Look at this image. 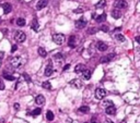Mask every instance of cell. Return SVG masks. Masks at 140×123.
<instances>
[{
	"label": "cell",
	"instance_id": "obj_6",
	"mask_svg": "<svg viewBox=\"0 0 140 123\" xmlns=\"http://www.w3.org/2000/svg\"><path fill=\"white\" fill-rule=\"evenodd\" d=\"M70 85L72 87H75V88H78V89H80V88H82V86H83V83L80 81V80H78V79H76V80H72V81L70 82Z\"/></svg>",
	"mask_w": 140,
	"mask_h": 123
},
{
	"label": "cell",
	"instance_id": "obj_26",
	"mask_svg": "<svg viewBox=\"0 0 140 123\" xmlns=\"http://www.w3.org/2000/svg\"><path fill=\"white\" fill-rule=\"evenodd\" d=\"M43 87H44L45 89H52V84H50V82H48V81H46V82H43V85H42Z\"/></svg>",
	"mask_w": 140,
	"mask_h": 123
},
{
	"label": "cell",
	"instance_id": "obj_9",
	"mask_svg": "<svg viewBox=\"0 0 140 123\" xmlns=\"http://www.w3.org/2000/svg\"><path fill=\"white\" fill-rule=\"evenodd\" d=\"M114 58H115V54H109V55H107V56L101 58V62L102 63H106V62H109L111 60H113Z\"/></svg>",
	"mask_w": 140,
	"mask_h": 123
},
{
	"label": "cell",
	"instance_id": "obj_2",
	"mask_svg": "<svg viewBox=\"0 0 140 123\" xmlns=\"http://www.w3.org/2000/svg\"><path fill=\"white\" fill-rule=\"evenodd\" d=\"M53 41L57 45H62L63 41H65V36L62 34H55L53 36Z\"/></svg>",
	"mask_w": 140,
	"mask_h": 123
},
{
	"label": "cell",
	"instance_id": "obj_43",
	"mask_svg": "<svg viewBox=\"0 0 140 123\" xmlns=\"http://www.w3.org/2000/svg\"><path fill=\"white\" fill-rule=\"evenodd\" d=\"M137 50H138V51L140 52V48H139V49H137ZM139 57H140V54H139Z\"/></svg>",
	"mask_w": 140,
	"mask_h": 123
},
{
	"label": "cell",
	"instance_id": "obj_11",
	"mask_svg": "<svg viewBox=\"0 0 140 123\" xmlns=\"http://www.w3.org/2000/svg\"><path fill=\"white\" fill-rule=\"evenodd\" d=\"M53 66H52V62H49V63L46 66V68H45V75L46 76H50V75L53 74Z\"/></svg>",
	"mask_w": 140,
	"mask_h": 123
},
{
	"label": "cell",
	"instance_id": "obj_35",
	"mask_svg": "<svg viewBox=\"0 0 140 123\" xmlns=\"http://www.w3.org/2000/svg\"><path fill=\"white\" fill-rule=\"evenodd\" d=\"M4 89V83L2 82V80L0 79V90H3Z\"/></svg>",
	"mask_w": 140,
	"mask_h": 123
},
{
	"label": "cell",
	"instance_id": "obj_16",
	"mask_svg": "<svg viewBox=\"0 0 140 123\" xmlns=\"http://www.w3.org/2000/svg\"><path fill=\"white\" fill-rule=\"evenodd\" d=\"M82 77H83V80H90V77H91V71L90 70H84V71L82 72Z\"/></svg>",
	"mask_w": 140,
	"mask_h": 123
},
{
	"label": "cell",
	"instance_id": "obj_19",
	"mask_svg": "<svg viewBox=\"0 0 140 123\" xmlns=\"http://www.w3.org/2000/svg\"><path fill=\"white\" fill-rule=\"evenodd\" d=\"M37 52H39V55L40 57H43V58H45L47 56V52H46V50H45L43 47H40L39 49H37Z\"/></svg>",
	"mask_w": 140,
	"mask_h": 123
},
{
	"label": "cell",
	"instance_id": "obj_39",
	"mask_svg": "<svg viewBox=\"0 0 140 123\" xmlns=\"http://www.w3.org/2000/svg\"><path fill=\"white\" fill-rule=\"evenodd\" d=\"M69 68H70L69 64H67V66H65V67H63V71H66V70H68V69H69Z\"/></svg>",
	"mask_w": 140,
	"mask_h": 123
},
{
	"label": "cell",
	"instance_id": "obj_42",
	"mask_svg": "<svg viewBox=\"0 0 140 123\" xmlns=\"http://www.w3.org/2000/svg\"><path fill=\"white\" fill-rule=\"evenodd\" d=\"M121 123H126V120H123V121H121Z\"/></svg>",
	"mask_w": 140,
	"mask_h": 123
},
{
	"label": "cell",
	"instance_id": "obj_37",
	"mask_svg": "<svg viewBox=\"0 0 140 123\" xmlns=\"http://www.w3.org/2000/svg\"><path fill=\"white\" fill-rule=\"evenodd\" d=\"M73 12H75V13H81V12H82V9H77V10H75V11H73Z\"/></svg>",
	"mask_w": 140,
	"mask_h": 123
},
{
	"label": "cell",
	"instance_id": "obj_13",
	"mask_svg": "<svg viewBox=\"0 0 140 123\" xmlns=\"http://www.w3.org/2000/svg\"><path fill=\"white\" fill-rule=\"evenodd\" d=\"M47 3H48V0H39V2H37V6H36V8L40 10V9H43V8H45V7L47 6Z\"/></svg>",
	"mask_w": 140,
	"mask_h": 123
},
{
	"label": "cell",
	"instance_id": "obj_18",
	"mask_svg": "<svg viewBox=\"0 0 140 123\" xmlns=\"http://www.w3.org/2000/svg\"><path fill=\"white\" fill-rule=\"evenodd\" d=\"M32 28L34 29L35 32H37V31H39V28H40V25H39V22H37V20H36V19H34V20H33V22H32Z\"/></svg>",
	"mask_w": 140,
	"mask_h": 123
},
{
	"label": "cell",
	"instance_id": "obj_4",
	"mask_svg": "<svg viewBox=\"0 0 140 123\" xmlns=\"http://www.w3.org/2000/svg\"><path fill=\"white\" fill-rule=\"evenodd\" d=\"M11 64H12V67H13V68H19V67L22 64V59H21V57H19V56L13 57V58L11 59Z\"/></svg>",
	"mask_w": 140,
	"mask_h": 123
},
{
	"label": "cell",
	"instance_id": "obj_41",
	"mask_svg": "<svg viewBox=\"0 0 140 123\" xmlns=\"http://www.w3.org/2000/svg\"><path fill=\"white\" fill-rule=\"evenodd\" d=\"M106 123H113V121H111V120H108V119H106Z\"/></svg>",
	"mask_w": 140,
	"mask_h": 123
},
{
	"label": "cell",
	"instance_id": "obj_15",
	"mask_svg": "<svg viewBox=\"0 0 140 123\" xmlns=\"http://www.w3.org/2000/svg\"><path fill=\"white\" fill-rule=\"evenodd\" d=\"M112 16H113L114 19H119V17L121 16V12H120V10L114 9L113 11H112Z\"/></svg>",
	"mask_w": 140,
	"mask_h": 123
},
{
	"label": "cell",
	"instance_id": "obj_20",
	"mask_svg": "<svg viewBox=\"0 0 140 123\" xmlns=\"http://www.w3.org/2000/svg\"><path fill=\"white\" fill-rule=\"evenodd\" d=\"M75 42H76V37L72 35V36H70V37H69V41H68V45H69V47L73 48V47H75Z\"/></svg>",
	"mask_w": 140,
	"mask_h": 123
},
{
	"label": "cell",
	"instance_id": "obj_5",
	"mask_svg": "<svg viewBox=\"0 0 140 123\" xmlns=\"http://www.w3.org/2000/svg\"><path fill=\"white\" fill-rule=\"evenodd\" d=\"M106 96V90L104 88H98L95 90V97L98 99H103Z\"/></svg>",
	"mask_w": 140,
	"mask_h": 123
},
{
	"label": "cell",
	"instance_id": "obj_27",
	"mask_svg": "<svg viewBox=\"0 0 140 123\" xmlns=\"http://www.w3.org/2000/svg\"><path fill=\"white\" fill-rule=\"evenodd\" d=\"M105 7V0H101V1H99L98 3L95 4V8L100 9V8H104Z\"/></svg>",
	"mask_w": 140,
	"mask_h": 123
},
{
	"label": "cell",
	"instance_id": "obj_10",
	"mask_svg": "<svg viewBox=\"0 0 140 123\" xmlns=\"http://www.w3.org/2000/svg\"><path fill=\"white\" fill-rule=\"evenodd\" d=\"M35 102H36V105H39V106H43V105L45 104V97L43 96V95H37L36 98H35Z\"/></svg>",
	"mask_w": 140,
	"mask_h": 123
},
{
	"label": "cell",
	"instance_id": "obj_36",
	"mask_svg": "<svg viewBox=\"0 0 140 123\" xmlns=\"http://www.w3.org/2000/svg\"><path fill=\"white\" fill-rule=\"evenodd\" d=\"M17 49H18L17 45H13V46H12V48H11V52H14V51H16Z\"/></svg>",
	"mask_w": 140,
	"mask_h": 123
},
{
	"label": "cell",
	"instance_id": "obj_25",
	"mask_svg": "<svg viewBox=\"0 0 140 123\" xmlns=\"http://www.w3.org/2000/svg\"><path fill=\"white\" fill-rule=\"evenodd\" d=\"M103 107H105V108H107V107H109V106H113V101H112V100H109V99H107V100H104L103 101Z\"/></svg>",
	"mask_w": 140,
	"mask_h": 123
},
{
	"label": "cell",
	"instance_id": "obj_33",
	"mask_svg": "<svg viewBox=\"0 0 140 123\" xmlns=\"http://www.w3.org/2000/svg\"><path fill=\"white\" fill-rule=\"evenodd\" d=\"M54 58L56 60H61L62 59V55L61 54H55L54 55Z\"/></svg>",
	"mask_w": 140,
	"mask_h": 123
},
{
	"label": "cell",
	"instance_id": "obj_22",
	"mask_svg": "<svg viewBox=\"0 0 140 123\" xmlns=\"http://www.w3.org/2000/svg\"><path fill=\"white\" fill-rule=\"evenodd\" d=\"M89 111H90V108L88 106H82L79 108V112H81V113H88Z\"/></svg>",
	"mask_w": 140,
	"mask_h": 123
},
{
	"label": "cell",
	"instance_id": "obj_7",
	"mask_svg": "<svg viewBox=\"0 0 140 123\" xmlns=\"http://www.w3.org/2000/svg\"><path fill=\"white\" fill-rule=\"evenodd\" d=\"M86 20L84 19V17H81V19H79L77 22H76V26L78 27V28H83V27L86 26Z\"/></svg>",
	"mask_w": 140,
	"mask_h": 123
},
{
	"label": "cell",
	"instance_id": "obj_44",
	"mask_svg": "<svg viewBox=\"0 0 140 123\" xmlns=\"http://www.w3.org/2000/svg\"><path fill=\"white\" fill-rule=\"evenodd\" d=\"M92 123H96V122H92Z\"/></svg>",
	"mask_w": 140,
	"mask_h": 123
},
{
	"label": "cell",
	"instance_id": "obj_45",
	"mask_svg": "<svg viewBox=\"0 0 140 123\" xmlns=\"http://www.w3.org/2000/svg\"><path fill=\"white\" fill-rule=\"evenodd\" d=\"M85 123H89V122H85Z\"/></svg>",
	"mask_w": 140,
	"mask_h": 123
},
{
	"label": "cell",
	"instance_id": "obj_38",
	"mask_svg": "<svg viewBox=\"0 0 140 123\" xmlns=\"http://www.w3.org/2000/svg\"><path fill=\"white\" fill-rule=\"evenodd\" d=\"M14 108H16V110H19L20 109V105L19 104H14Z\"/></svg>",
	"mask_w": 140,
	"mask_h": 123
},
{
	"label": "cell",
	"instance_id": "obj_17",
	"mask_svg": "<svg viewBox=\"0 0 140 123\" xmlns=\"http://www.w3.org/2000/svg\"><path fill=\"white\" fill-rule=\"evenodd\" d=\"M84 70H85V68H84L83 64H78V66H76V68H75V72H76V73H82Z\"/></svg>",
	"mask_w": 140,
	"mask_h": 123
},
{
	"label": "cell",
	"instance_id": "obj_1",
	"mask_svg": "<svg viewBox=\"0 0 140 123\" xmlns=\"http://www.w3.org/2000/svg\"><path fill=\"white\" fill-rule=\"evenodd\" d=\"M14 38H16V41L18 42H23V41H25V39H26V35L22 31H18L16 35H14Z\"/></svg>",
	"mask_w": 140,
	"mask_h": 123
},
{
	"label": "cell",
	"instance_id": "obj_28",
	"mask_svg": "<svg viewBox=\"0 0 140 123\" xmlns=\"http://www.w3.org/2000/svg\"><path fill=\"white\" fill-rule=\"evenodd\" d=\"M3 77H4L6 80H8V81H14V80H16L13 75H10V74H8V73H4V72H3Z\"/></svg>",
	"mask_w": 140,
	"mask_h": 123
},
{
	"label": "cell",
	"instance_id": "obj_30",
	"mask_svg": "<svg viewBox=\"0 0 140 123\" xmlns=\"http://www.w3.org/2000/svg\"><path fill=\"white\" fill-rule=\"evenodd\" d=\"M115 38H116V41H125V37H124V35H121V34H116L115 35Z\"/></svg>",
	"mask_w": 140,
	"mask_h": 123
},
{
	"label": "cell",
	"instance_id": "obj_3",
	"mask_svg": "<svg viewBox=\"0 0 140 123\" xmlns=\"http://www.w3.org/2000/svg\"><path fill=\"white\" fill-rule=\"evenodd\" d=\"M114 7L117 10L125 9V8H127V1H125V0H116L115 3H114Z\"/></svg>",
	"mask_w": 140,
	"mask_h": 123
},
{
	"label": "cell",
	"instance_id": "obj_21",
	"mask_svg": "<svg viewBox=\"0 0 140 123\" xmlns=\"http://www.w3.org/2000/svg\"><path fill=\"white\" fill-rule=\"evenodd\" d=\"M105 19H106V14L105 13H102L101 15H99V16L95 17V21L99 22V23H101V22H103Z\"/></svg>",
	"mask_w": 140,
	"mask_h": 123
},
{
	"label": "cell",
	"instance_id": "obj_14",
	"mask_svg": "<svg viewBox=\"0 0 140 123\" xmlns=\"http://www.w3.org/2000/svg\"><path fill=\"white\" fill-rule=\"evenodd\" d=\"M2 8H3V12L6 14H8L11 12V10H12V6L10 3H4L3 6H2Z\"/></svg>",
	"mask_w": 140,
	"mask_h": 123
},
{
	"label": "cell",
	"instance_id": "obj_23",
	"mask_svg": "<svg viewBox=\"0 0 140 123\" xmlns=\"http://www.w3.org/2000/svg\"><path fill=\"white\" fill-rule=\"evenodd\" d=\"M25 23H26V22H25V20L23 19V17H19V19L17 20V25L18 26H24Z\"/></svg>",
	"mask_w": 140,
	"mask_h": 123
},
{
	"label": "cell",
	"instance_id": "obj_32",
	"mask_svg": "<svg viewBox=\"0 0 140 123\" xmlns=\"http://www.w3.org/2000/svg\"><path fill=\"white\" fill-rule=\"evenodd\" d=\"M23 77H24V80H25V81H26L27 83L31 82V77L29 76V74H27V73H23Z\"/></svg>",
	"mask_w": 140,
	"mask_h": 123
},
{
	"label": "cell",
	"instance_id": "obj_24",
	"mask_svg": "<svg viewBox=\"0 0 140 123\" xmlns=\"http://www.w3.org/2000/svg\"><path fill=\"white\" fill-rule=\"evenodd\" d=\"M46 119L48 121H53V120H54V113H53L50 110H48L46 112Z\"/></svg>",
	"mask_w": 140,
	"mask_h": 123
},
{
	"label": "cell",
	"instance_id": "obj_31",
	"mask_svg": "<svg viewBox=\"0 0 140 123\" xmlns=\"http://www.w3.org/2000/svg\"><path fill=\"white\" fill-rule=\"evenodd\" d=\"M98 31H99V29L96 28V27H91V28L88 31V34H95Z\"/></svg>",
	"mask_w": 140,
	"mask_h": 123
},
{
	"label": "cell",
	"instance_id": "obj_40",
	"mask_svg": "<svg viewBox=\"0 0 140 123\" xmlns=\"http://www.w3.org/2000/svg\"><path fill=\"white\" fill-rule=\"evenodd\" d=\"M136 41L138 42V44H140V35H139V36H137V37H136Z\"/></svg>",
	"mask_w": 140,
	"mask_h": 123
},
{
	"label": "cell",
	"instance_id": "obj_34",
	"mask_svg": "<svg viewBox=\"0 0 140 123\" xmlns=\"http://www.w3.org/2000/svg\"><path fill=\"white\" fill-rule=\"evenodd\" d=\"M101 29H102L103 32H105V33H106V32L108 31V27L106 26V25H102V26H101Z\"/></svg>",
	"mask_w": 140,
	"mask_h": 123
},
{
	"label": "cell",
	"instance_id": "obj_29",
	"mask_svg": "<svg viewBox=\"0 0 140 123\" xmlns=\"http://www.w3.org/2000/svg\"><path fill=\"white\" fill-rule=\"evenodd\" d=\"M40 112H42V109H40V108H36V109H34L32 111V115L33 117H36V115L40 114Z\"/></svg>",
	"mask_w": 140,
	"mask_h": 123
},
{
	"label": "cell",
	"instance_id": "obj_8",
	"mask_svg": "<svg viewBox=\"0 0 140 123\" xmlns=\"http://www.w3.org/2000/svg\"><path fill=\"white\" fill-rule=\"evenodd\" d=\"M96 48H98L99 51H106L108 48V46L105 44V42L103 41H99L98 44H96Z\"/></svg>",
	"mask_w": 140,
	"mask_h": 123
},
{
	"label": "cell",
	"instance_id": "obj_12",
	"mask_svg": "<svg viewBox=\"0 0 140 123\" xmlns=\"http://www.w3.org/2000/svg\"><path fill=\"white\" fill-rule=\"evenodd\" d=\"M105 111H106V113H107L108 115H114L116 113V108H115V106H109V107H107L105 109Z\"/></svg>",
	"mask_w": 140,
	"mask_h": 123
}]
</instances>
